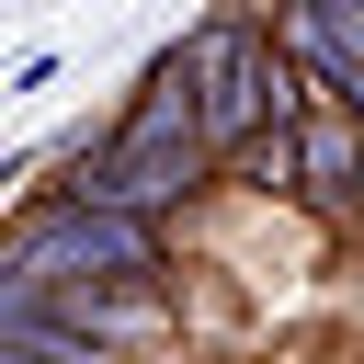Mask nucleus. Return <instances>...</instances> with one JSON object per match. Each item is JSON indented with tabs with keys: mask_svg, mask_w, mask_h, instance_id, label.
Returning <instances> with one entry per match:
<instances>
[{
	"mask_svg": "<svg viewBox=\"0 0 364 364\" xmlns=\"http://www.w3.org/2000/svg\"><path fill=\"white\" fill-rule=\"evenodd\" d=\"M34 193H68V205H102V216H136V228H159V239L216 193V159H205V136H193V91H182L171 46L136 68L125 114H102V148H91L68 182H34Z\"/></svg>",
	"mask_w": 364,
	"mask_h": 364,
	"instance_id": "nucleus-1",
	"label": "nucleus"
},
{
	"mask_svg": "<svg viewBox=\"0 0 364 364\" xmlns=\"http://www.w3.org/2000/svg\"><path fill=\"white\" fill-rule=\"evenodd\" d=\"M171 68H182V91H193V136H205L216 171H228L250 136H284V125L307 114L296 68L273 57L262 0H216V11H193V23L171 34Z\"/></svg>",
	"mask_w": 364,
	"mask_h": 364,
	"instance_id": "nucleus-2",
	"label": "nucleus"
},
{
	"mask_svg": "<svg viewBox=\"0 0 364 364\" xmlns=\"http://www.w3.org/2000/svg\"><path fill=\"white\" fill-rule=\"evenodd\" d=\"M0 273L34 296H80V284H171V239L68 193H23V216L0 228Z\"/></svg>",
	"mask_w": 364,
	"mask_h": 364,
	"instance_id": "nucleus-3",
	"label": "nucleus"
},
{
	"mask_svg": "<svg viewBox=\"0 0 364 364\" xmlns=\"http://www.w3.org/2000/svg\"><path fill=\"white\" fill-rule=\"evenodd\" d=\"M57 68H68V57H57V46H34V57H23V68H11V80H0V102H23V91H46V80H57Z\"/></svg>",
	"mask_w": 364,
	"mask_h": 364,
	"instance_id": "nucleus-4",
	"label": "nucleus"
},
{
	"mask_svg": "<svg viewBox=\"0 0 364 364\" xmlns=\"http://www.w3.org/2000/svg\"><path fill=\"white\" fill-rule=\"evenodd\" d=\"M307 11H318V23H330V34L353 46V57H364V0H307Z\"/></svg>",
	"mask_w": 364,
	"mask_h": 364,
	"instance_id": "nucleus-5",
	"label": "nucleus"
}]
</instances>
